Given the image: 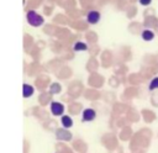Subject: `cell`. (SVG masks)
<instances>
[{"label":"cell","mask_w":158,"mask_h":153,"mask_svg":"<svg viewBox=\"0 0 158 153\" xmlns=\"http://www.w3.org/2000/svg\"><path fill=\"white\" fill-rule=\"evenodd\" d=\"M62 7L65 11H70L73 9H77L78 7V0H64Z\"/></svg>","instance_id":"obj_8"},{"label":"cell","mask_w":158,"mask_h":153,"mask_svg":"<svg viewBox=\"0 0 158 153\" xmlns=\"http://www.w3.org/2000/svg\"><path fill=\"white\" fill-rule=\"evenodd\" d=\"M42 7H43V15L44 16H51L53 10H54V5H52V4H46Z\"/></svg>","instance_id":"obj_14"},{"label":"cell","mask_w":158,"mask_h":153,"mask_svg":"<svg viewBox=\"0 0 158 153\" xmlns=\"http://www.w3.org/2000/svg\"><path fill=\"white\" fill-rule=\"evenodd\" d=\"M48 1H49V4H52V5H59V6H62L64 0H48Z\"/></svg>","instance_id":"obj_18"},{"label":"cell","mask_w":158,"mask_h":153,"mask_svg":"<svg viewBox=\"0 0 158 153\" xmlns=\"http://www.w3.org/2000/svg\"><path fill=\"white\" fill-rule=\"evenodd\" d=\"M138 2H139L141 5H143V6H148V5L152 2V0H138Z\"/></svg>","instance_id":"obj_19"},{"label":"cell","mask_w":158,"mask_h":153,"mask_svg":"<svg viewBox=\"0 0 158 153\" xmlns=\"http://www.w3.org/2000/svg\"><path fill=\"white\" fill-rule=\"evenodd\" d=\"M44 0H26L25 1V10H35L37 7H40L41 5H43Z\"/></svg>","instance_id":"obj_5"},{"label":"cell","mask_w":158,"mask_h":153,"mask_svg":"<svg viewBox=\"0 0 158 153\" xmlns=\"http://www.w3.org/2000/svg\"><path fill=\"white\" fill-rule=\"evenodd\" d=\"M60 122H62V125H63L64 128H69V127L73 126V120H72L70 116H62Z\"/></svg>","instance_id":"obj_13"},{"label":"cell","mask_w":158,"mask_h":153,"mask_svg":"<svg viewBox=\"0 0 158 153\" xmlns=\"http://www.w3.org/2000/svg\"><path fill=\"white\" fill-rule=\"evenodd\" d=\"M26 21L28 25L33 27H40L41 25L44 23V17L40 15L36 10H28L26 11Z\"/></svg>","instance_id":"obj_1"},{"label":"cell","mask_w":158,"mask_h":153,"mask_svg":"<svg viewBox=\"0 0 158 153\" xmlns=\"http://www.w3.org/2000/svg\"><path fill=\"white\" fill-rule=\"evenodd\" d=\"M25 1H26V0H23V4H25Z\"/></svg>","instance_id":"obj_21"},{"label":"cell","mask_w":158,"mask_h":153,"mask_svg":"<svg viewBox=\"0 0 158 153\" xmlns=\"http://www.w3.org/2000/svg\"><path fill=\"white\" fill-rule=\"evenodd\" d=\"M73 49H74V51H77V52H79V51H88V46H86V43L78 41V42H75V43H74Z\"/></svg>","instance_id":"obj_15"},{"label":"cell","mask_w":158,"mask_h":153,"mask_svg":"<svg viewBox=\"0 0 158 153\" xmlns=\"http://www.w3.org/2000/svg\"><path fill=\"white\" fill-rule=\"evenodd\" d=\"M86 14V10H84V9H79V7H77V9H73V10H70V11H67V16L69 17V19H72V20H79V19H81V16H84Z\"/></svg>","instance_id":"obj_4"},{"label":"cell","mask_w":158,"mask_h":153,"mask_svg":"<svg viewBox=\"0 0 158 153\" xmlns=\"http://www.w3.org/2000/svg\"><path fill=\"white\" fill-rule=\"evenodd\" d=\"M33 93H35V89H33L32 85H30V84H23L22 85V95H23V97H30V96L33 95Z\"/></svg>","instance_id":"obj_11"},{"label":"cell","mask_w":158,"mask_h":153,"mask_svg":"<svg viewBox=\"0 0 158 153\" xmlns=\"http://www.w3.org/2000/svg\"><path fill=\"white\" fill-rule=\"evenodd\" d=\"M60 89H62V88H60V85H59L58 83H54V84H52V86H51V90H49V91H51L52 94H57V93H59V91H60Z\"/></svg>","instance_id":"obj_17"},{"label":"cell","mask_w":158,"mask_h":153,"mask_svg":"<svg viewBox=\"0 0 158 153\" xmlns=\"http://www.w3.org/2000/svg\"><path fill=\"white\" fill-rule=\"evenodd\" d=\"M78 4L80 5L81 9L84 10H91L95 5V0H78Z\"/></svg>","instance_id":"obj_9"},{"label":"cell","mask_w":158,"mask_h":153,"mask_svg":"<svg viewBox=\"0 0 158 153\" xmlns=\"http://www.w3.org/2000/svg\"><path fill=\"white\" fill-rule=\"evenodd\" d=\"M49 107H51V112H52L54 116H60V115H63V112H64V105H63L62 102L52 101L51 105H49Z\"/></svg>","instance_id":"obj_3"},{"label":"cell","mask_w":158,"mask_h":153,"mask_svg":"<svg viewBox=\"0 0 158 153\" xmlns=\"http://www.w3.org/2000/svg\"><path fill=\"white\" fill-rule=\"evenodd\" d=\"M53 22L65 25V23H69V17H68L67 15H64V14H57V15L53 17Z\"/></svg>","instance_id":"obj_10"},{"label":"cell","mask_w":158,"mask_h":153,"mask_svg":"<svg viewBox=\"0 0 158 153\" xmlns=\"http://www.w3.org/2000/svg\"><path fill=\"white\" fill-rule=\"evenodd\" d=\"M96 117V112L94 109H85L83 111V120L84 121H93Z\"/></svg>","instance_id":"obj_7"},{"label":"cell","mask_w":158,"mask_h":153,"mask_svg":"<svg viewBox=\"0 0 158 153\" xmlns=\"http://www.w3.org/2000/svg\"><path fill=\"white\" fill-rule=\"evenodd\" d=\"M70 26H72L73 28L78 30V31H83V30H85V28H86L88 22H86V21H84L83 19H79V20H73V21L70 22Z\"/></svg>","instance_id":"obj_6"},{"label":"cell","mask_w":158,"mask_h":153,"mask_svg":"<svg viewBox=\"0 0 158 153\" xmlns=\"http://www.w3.org/2000/svg\"><path fill=\"white\" fill-rule=\"evenodd\" d=\"M148 89H149V90H156V89H158V76H156V78H153V79L151 80V83H149V85H148Z\"/></svg>","instance_id":"obj_16"},{"label":"cell","mask_w":158,"mask_h":153,"mask_svg":"<svg viewBox=\"0 0 158 153\" xmlns=\"http://www.w3.org/2000/svg\"><path fill=\"white\" fill-rule=\"evenodd\" d=\"M86 38H88V39H95V33L89 32V33L86 35Z\"/></svg>","instance_id":"obj_20"},{"label":"cell","mask_w":158,"mask_h":153,"mask_svg":"<svg viewBox=\"0 0 158 153\" xmlns=\"http://www.w3.org/2000/svg\"><path fill=\"white\" fill-rule=\"evenodd\" d=\"M100 12L95 9H91V10H88L86 14H85V21L88 22V25H95L100 21Z\"/></svg>","instance_id":"obj_2"},{"label":"cell","mask_w":158,"mask_h":153,"mask_svg":"<svg viewBox=\"0 0 158 153\" xmlns=\"http://www.w3.org/2000/svg\"><path fill=\"white\" fill-rule=\"evenodd\" d=\"M141 37H142L143 41L149 42V41H152V39L154 38V32L151 31V30H143V31L141 32Z\"/></svg>","instance_id":"obj_12"}]
</instances>
